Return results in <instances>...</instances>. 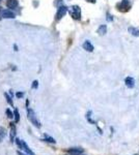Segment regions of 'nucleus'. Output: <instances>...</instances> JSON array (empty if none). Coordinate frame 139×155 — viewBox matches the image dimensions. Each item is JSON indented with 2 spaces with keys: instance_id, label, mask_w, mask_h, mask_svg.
<instances>
[{
  "instance_id": "f257e3e1",
  "label": "nucleus",
  "mask_w": 139,
  "mask_h": 155,
  "mask_svg": "<svg viewBox=\"0 0 139 155\" xmlns=\"http://www.w3.org/2000/svg\"><path fill=\"white\" fill-rule=\"evenodd\" d=\"M16 144H17V146L19 147V149H23L28 155H34V153H33L31 150H30V148L27 146V144L24 142V141H23V140L16 139Z\"/></svg>"
},
{
  "instance_id": "f03ea898",
  "label": "nucleus",
  "mask_w": 139,
  "mask_h": 155,
  "mask_svg": "<svg viewBox=\"0 0 139 155\" xmlns=\"http://www.w3.org/2000/svg\"><path fill=\"white\" fill-rule=\"evenodd\" d=\"M27 117H28V119L31 121V123L33 124L34 126H36V127H38V128H40V123L38 121V119H36V116H35L34 112H33L31 109H28V110H27Z\"/></svg>"
},
{
  "instance_id": "7ed1b4c3",
  "label": "nucleus",
  "mask_w": 139,
  "mask_h": 155,
  "mask_svg": "<svg viewBox=\"0 0 139 155\" xmlns=\"http://www.w3.org/2000/svg\"><path fill=\"white\" fill-rule=\"evenodd\" d=\"M117 8L121 11H127L130 8V3L128 0H123L121 2L117 4Z\"/></svg>"
},
{
  "instance_id": "20e7f679",
  "label": "nucleus",
  "mask_w": 139,
  "mask_h": 155,
  "mask_svg": "<svg viewBox=\"0 0 139 155\" xmlns=\"http://www.w3.org/2000/svg\"><path fill=\"white\" fill-rule=\"evenodd\" d=\"M71 16L73 17L76 20H79L80 19V8L79 6L75 5L72 7V11H71Z\"/></svg>"
},
{
  "instance_id": "39448f33",
  "label": "nucleus",
  "mask_w": 139,
  "mask_h": 155,
  "mask_svg": "<svg viewBox=\"0 0 139 155\" xmlns=\"http://www.w3.org/2000/svg\"><path fill=\"white\" fill-rule=\"evenodd\" d=\"M67 7H65V6H60L56 13V20H60V19L67 13Z\"/></svg>"
},
{
  "instance_id": "423d86ee",
  "label": "nucleus",
  "mask_w": 139,
  "mask_h": 155,
  "mask_svg": "<svg viewBox=\"0 0 139 155\" xmlns=\"http://www.w3.org/2000/svg\"><path fill=\"white\" fill-rule=\"evenodd\" d=\"M2 17L5 19H13L15 18V13L9 9H5V11H2Z\"/></svg>"
},
{
  "instance_id": "0eeeda50",
  "label": "nucleus",
  "mask_w": 139,
  "mask_h": 155,
  "mask_svg": "<svg viewBox=\"0 0 139 155\" xmlns=\"http://www.w3.org/2000/svg\"><path fill=\"white\" fill-rule=\"evenodd\" d=\"M69 153L71 155H80L81 153H83V149L81 148H72L69 150Z\"/></svg>"
},
{
  "instance_id": "6e6552de",
  "label": "nucleus",
  "mask_w": 139,
  "mask_h": 155,
  "mask_svg": "<svg viewBox=\"0 0 139 155\" xmlns=\"http://www.w3.org/2000/svg\"><path fill=\"white\" fill-rule=\"evenodd\" d=\"M83 48H84V50L88 51V52H92L94 51V46L91 45V42L89 40H86L84 44H83Z\"/></svg>"
},
{
  "instance_id": "1a4fd4ad",
  "label": "nucleus",
  "mask_w": 139,
  "mask_h": 155,
  "mask_svg": "<svg viewBox=\"0 0 139 155\" xmlns=\"http://www.w3.org/2000/svg\"><path fill=\"white\" fill-rule=\"evenodd\" d=\"M6 6L8 8H15L18 6V0H7Z\"/></svg>"
},
{
  "instance_id": "9d476101",
  "label": "nucleus",
  "mask_w": 139,
  "mask_h": 155,
  "mask_svg": "<svg viewBox=\"0 0 139 155\" xmlns=\"http://www.w3.org/2000/svg\"><path fill=\"white\" fill-rule=\"evenodd\" d=\"M11 142H13V140H15V137H16V126H15V124L11 123Z\"/></svg>"
},
{
  "instance_id": "9b49d317",
  "label": "nucleus",
  "mask_w": 139,
  "mask_h": 155,
  "mask_svg": "<svg viewBox=\"0 0 139 155\" xmlns=\"http://www.w3.org/2000/svg\"><path fill=\"white\" fill-rule=\"evenodd\" d=\"M126 85H127V87H129V88H133L134 85H135V81H134L133 78L128 76L126 79Z\"/></svg>"
},
{
  "instance_id": "f8f14e48",
  "label": "nucleus",
  "mask_w": 139,
  "mask_h": 155,
  "mask_svg": "<svg viewBox=\"0 0 139 155\" xmlns=\"http://www.w3.org/2000/svg\"><path fill=\"white\" fill-rule=\"evenodd\" d=\"M106 31H107V27H106V25H101V26L99 27V29H98V33H99V35H104L105 33H106Z\"/></svg>"
},
{
  "instance_id": "ddd939ff",
  "label": "nucleus",
  "mask_w": 139,
  "mask_h": 155,
  "mask_svg": "<svg viewBox=\"0 0 139 155\" xmlns=\"http://www.w3.org/2000/svg\"><path fill=\"white\" fill-rule=\"evenodd\" d=\"M128 30L132 35H134V36H139V30L138 29L134 28V27H129Z\"/></svg>"
},
{
  "instance_id": "4468645a",
  "label": "nucleus",
  "mask_w": 139,
  "mask_h": 155,
  "mask_svg": "<svg viewBox=\"0 0 139 155\" xmlns=\"http://www.w3.org/2000/svg\"><path fill=\"white\" fill-rule=\"evenodd\" d=\"M5 136H6V132H5V129L3 128V127H1V128H0V143L2 142L3 139L5 138Z\"/></svg>"
},
{
  "instance_id": "2eb2a0df",
  "label": "nucleus",
  "mask_w": 139,
  "mask_h": 155,
  "mask_svg": "<svg viewBox=\"0 0 139 155\" xmlns=\"http://www.w3.org/2000/svg\"><path fill=\"white\" fill-rule=\"evenodd\" d=\"M44 140H45L46 142H49V143H53V144H55L56 143V141L53 139V138L49 137L48 134H45V138H44Z\"/></svg>"
},
{
  "instance_id": "dca6fc26",
  "label": "nucleus",
  "mask_w": 139,
  "mask_h": 155,
  "mask_svg": "<svg viewBox=\"0 0 139 155\" xmlns=\"http://www.w3.org/2000/svg\"><path fill=\"white\" fill-rule=\"evenodd\" d=\"M13 115H15V122H19L20 120V117H19V113H18V111L15 110V112H13Z\"/></svg>"
},
{
  "instance_id": "f3484780",
  "label": "nucleus",
  "mask_w": 139,
  "mask_h": 155,
  "mask_svg": "<svg viewBox=\"0 0 139 155\" xmlns=\"http://www.w3.org/2000/svg\"><path fill=\"white\" fill-rule=\"evenodd\" d=\"M6 115H7V117L9 119H11L13 117V114L11 112V110H6Z\"/></svg>"
},
{
  "instance_id": "a211bd4d",
  "label": "nucleus",
  "mask_w": 139,
  "mask_h": 155,
  "mask_svg": "<svg viewBox=\"0 0 139 155\" xmlns=\"http://www.w3.org/2000/svg\"><path fill=\"white\" fill-rule=\"evenodd\" d=\"M5 97H6V99H7V103H9V105H13V100L11 99V97H9V96L6 94V93H5Z\"/></svg>"
},
{
  "instance_id": "6ab92c4d",
  "label": "nucleus",
  "mask_w": 139,
  "mask_h": 155,
  "mask_svg": "<svg viewBox=\"0 0 139 155\" xmlns=\"http://www.w3.org/2000/svg\"><path fill=\"white\" fill-rule=\"evenodd\" d=\"M38 81L33 82V84H32V88H33V89H34V88H38Z\"/></svg>"
},
{
  "instance_id": "aec40b11",
  "label": "nucleus",
  "mask_w": 139,
  "mask_h": 155,
  "mask_svg": "<svg viewBox=\"0 0 139 155\" xmlns=\"http://www.w3.org/2000/svg\"><path fill=\"white\" fill-rule=\"evenodd\" d=\"M16 95H17V97H22V96L24 95V93H22V92H18Z\"/></svg>"
},
{
  "instance_id": "412c9836",
  "label": "nucleus",
  "mask_w": 139,
  "mask_h": 155,
  "mask_svg": "<svg viewBox=\"0 0 139 155\" xmlns=\"http://www.w3.org/2000/svg\"><path fill=\"white\" fill-rule=\"evenodd\" d=\"M107 20H108V21H112V18H111V16H110L109 13L107 15Z\"/></svg>"
},
{
  "instance_id": "4be33fe9",
  "label": "nucleus",
  "mask_w": 139,
  "mask_h": 155,
  "mask_svg": "<svg viewBox=\"0 0 139 155\" xmlns=\"http://www.w3.org/2000/svg\"><path fill=\"white\" fill-rule=\"evenodd\" d=\"M18 155H26V154H24V153H22V152H20V151H18Z\"/></svg>"
},
{
  "instance_id": "5701e85b",
  "label": "nucleus",
  "mask_w": 139,
  "mask_h": 155,
  "mask_svg": "<svg viewBox=\"0 0 139 155\" xmlns=\"http://www.w3.org/2000/svg\"><path fill=\"white\" fill-rule=\"evenodd\" d=\"M88 1H89V2H91V3H94V2H96V0H88Z\"/></svg>"
},
{
  "instance_id": "b1692460",
  "label": "nucleus",
  "mask_w": 139,
  "mask_h": 155,
  "mask_svg": "<svg viewBox=\"0 0 139 155\" xmlns=\"http://www.w3.org/2000/svg\"><path fill=\"white\" fill-rule=\"evenodd\" d=\"M0 2H1V0H0Z\"/></svg>"
},
{
  "instance_id": "393cba45",
  "label": "nucleus",
  "mask_w": 139,
  "mask_h": 155,
  "mask_svg": "<svg viewBox=\"0 0 139 155\" xmlns=\"http://www.w3.org/2000/svg\"><path fill=\"white\" fill-rule=\"evenodd\" d=\"M0 18H1V17H0Z\"/></svg>"
}]
</instances>
